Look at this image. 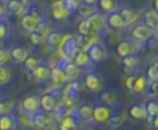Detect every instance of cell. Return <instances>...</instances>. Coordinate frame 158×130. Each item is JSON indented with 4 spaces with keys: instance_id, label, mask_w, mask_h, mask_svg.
<instances>
[{
    "instance_id": "7bdbcfd3",
    "label": "cell",
    "mask_w": 158,
    "mask_h": 130,
    "mask_svg": "<svg viewBox=\"0 0 158 130\" xmlns=\"http://www.w3.org/2000/svg\"><path fill=\"white\" fill-rule=\"evenodd\" d=\"M7 34V28L3 23H0V38H3Z\"/></svg>"
},
{
    "instance_id": "7dc6e473",
    "label": "cell",
    "mask_w": 158,
    "mask_h": 130,
    "mask_svg": "<svg viewBox=\"0 0 158 130\" xmlns=\"http://www.w3.org/2000/svg\"><path fill=\"white\" fill-rule=\"evenodd\" d=\"M153 125H154V127H155L156 129H158V115L155 117V119H154V121H153Z\"/></svg>"
},
{
    "instance_id": "ba28073f",
    "label": "cell",
    "mask_w": 158,
    "mask_h": 130,
    "mask_svg": "<svg viewBox=\"0 0 158 130\" xmlns=\"http://www.w3.org/2000/svg\"><path fill=\"white\" fill-rule=\"evenodd\" d=\"M10 56H11V58L13 59L14 61L16 63H24L26 58H27V50H26L24 47L21 46H16L13 47V48L10 50Z\"/></svg>"
},
{
    "instance_id": "1f68e13d",
    "label": "cell",
    "mask_w": 158,
    "mask_h": 130,
    "mask_svg": "<svg viewBox=\"0 0 158 130\" xmlns=\"http://www.w3.org/2000/svg\"><path fill=\"white\" fill-rule=\"evenodd\" d=\"M147 77H148L152 81L158 80V61L148 68V70H147Z\"/></svg>"
},
{
    "instance_id": "83f0119b",
    "label": "cell",
    "mask_w": 158,
    "mask_h": 130,
    "mask_svg": "<svg viewBox=\"0 0 158 130\" xmlns=\"http://www.w3.org/2000/svg\"><path fill=\"white\" fill-rule=\"evenodd\" d=\"M102 101L107 105H112L114 104V102L117 101V95L116 93L111 92V91H107V92H104L100 96Z\"/></svg>"
},
{
    "instance_id": "ab89813d",
    "label": "cell",
    "mask_w": 158,
    "mask_h": 130,
    "mask_svg": "<svg viewBox=\"0 0 158 130\" xmlns=\"http://www.w3.org/2000/svg\"><path fill=\"white\" fill-rule=\"evenodd\" d=\"M109 124L112 127H119V126L122 124V117L121 116H114L109 118Z\"/></svg>"
},
{
    "instance_id": "4fadbf2b",
    "label": "cell",
    "mask_w": 158,
    "mask_h": 130,
    "mask_svg": "<svg viewBox=\"0 0 158 130\" xmlns=\"http://www.w3.org/2000/svg\"><path fill=\"white\" fill-rule=\"evenodd\" d=\"M107 22L111 28H120L124 25V22L121 18L120 13H111L109 14V16L107 18Z\"/></svg>"
},
{
    "instance_id": "f35d334b",
    "label": "cell",
    "mask_w": 158,
    "mask_h": 130,
    "mask_svg": "<svg viewBox=\"0 0 158 130\" xmlns=\"http://www.w3.org/2000/svg\"><path fill=\"white\" fill-rule=\"evenodd\" d=\"M63 1H64V6L70 11H74V10L79 9V2H77V0H63Z\"/></svg>"
},
{
    "instance_id": "2e32d148",
    "label": "cell",
    "mask_w": 158,
    "mask_h": 130,
    "mask_svg": "<svg viewBox=\"0 0 158 130\" xmlns=\"http://www.w3.org/2000/svg\"><path fill=\"white\" fill-rule=\"evenodd\" d=\"M74 63L77 65V67H85L89 63V56L83 50L77 51L74 55Z\"/></svg>"
},
{
    "instance_id": "d4e9b609",
    "label": "cell",
    "mask_w": 158,
    "mask_h": 130,
    "mask_svg": "<svg viewBox=\"0 0 158 130\" xmlns=\"http://www.w3.org/2000/svg\"><path fill=\"white\" fill-rule=\"evenodd\" d=\"M59 127L62 130H68V129H74V128L77 127V125H75V121L72 117L65 116L61 119L60 126H59Z\"/></svg>"
},
{
    "instance_id": "8992f818",
    "label": "cell",
    "mask_w": 158,
    "mask_h": 130,
    "mask_svg": "<svg viewBox=\"0 0 158 130\" xmlns=\"http://www.w3.org/2000/svg\"><path fill=\"white\" fill-rule=\"evenodd\" d=\"M85 86L92 92H98L102 89V82L95 73H89L85 77Z\"/></svg>"
},
{
    "instance_id": "603a6c76",
    "label": "cell",
    "mask_w": 158,
    "mask_h": 130,
    "mask_svg": "<svg viewBox=\"0 0 158 130\" xmlns=\"http://www.w3.org/2000/svg\"><path fill=\"white\" fill-rule=\"evenodd\" d=\"M12 72L8 67L0 66V84H6L11 80Z\"/></svg>"
},
{
    "instance_id": "ffe728a7",
    "label": "cell",
    "mask_w": 158,
    "mask_h": 130,
    "mask_svg": "<svg viewBox=\"0 0 158 130\" xmlns=\"http://www.w3.org/2000/svg\"><path fill=\"white\" fill-rule=\"evenodd\" d=\"M64 46H63V49H64V53L67 54L68 56H74L75 54L77 53V44L75 41L73 40H69V41H64Z\"/></svg>"
},
{
    "instance_id": "60d3db41",
    "label": "cell",
    "mask_w": 158,
    "mask_h": 130,
    "mask_svg": "<svg viewBox=\"0 0 158 130\" xmlns=\"http://www.w3.org/2000/svg\"><path fill=\"white\" fill-rule=\"evenodd\" d=\"M10 113H11V106L7 102L0 103V114L5 115V114H10Z\"/></svg>"
},
{
    "instance_id": "681fc988",
    "label": "cell",
    "mask_w": 158,
    "mask_h": 130,
    "mask_svg": "<svg viewBox=\"0 0 158 130\" xmlns=\"http://www.w3.org/2000/svg\"><path fill=\"white\" fill-rule=\"evenodd\" d=\"M155 8H156V10L158 11V0H155Z\"/></svg>"
},
{
    "instance_id": "30bf717a",
    "label": "cell",
    "mask_w": 158,
    "mask_h": 130,
    "mask_svg": "<svg viewBox=\"0 0 158 130\" xmlns=\"http://www.w3.org/2000/svg\"><path fill=\"white\" fill-rule=\"evenodd\" d=\"M50 71L51 70L49 69L47 66L37 65L34 69L32 70V74H33V77H34L36 80L42 81V80H46L50 77Z\"/></svg>"
},
{
    "instance_id": "d6986e66",
    "label": "cell",
    "mask_w": 158,
    "mask_h": 130,
    "mask_svg": "<svg viewBox=\"0 0 158 130\" xmlns=\"http://www.w3.org/2000/svg\"><path fill=\"white\" fill-rule=\"evenodd\" d=\"M63 71L68 78H75L79 74V68L75 63H67L63 67Z\"/></svg>"
},
{
    "instance_id": "f1b7e54d",
    "label": "cell",
    "mask_w": 158,
    "mask_h": 130,
    "mask_svg": "<svg viewBox=\"0 0 158 130\" xmlns=\"http://www.w3.org/2000/svg\"><path fill=\"white\" fill-rule=\"evenodd\" d=\"M43 36H44V35H42L40 32H37V31H33V32H30L28 41H30L31 44L34 45V46H38V45L42 44Z\"/></svg>"
},
{
    "instance_id": "f907efd6",
    "label": "cell",
    "mask_w": 158,
    "mask_h": 130,
    "mask_svg": "<svg viewBox=\"0 0 158 130\" xmlns=\"http://www.w3.org/2000/svg\"><path fill=\"white\" fill-rule=\"evenodd\" d=\"M20 1H21L22 3H25V2H27L28 0H20Z\"/></svg>"
},
{
    "instance_id": "277c9868",
    "label": "cell",
    "mask_w": 158,
    "mask_h": 130,
    "mask_svg": "<svg viewBox=\"0 0 158 130\" xmlns=\"http://www.w3.org/2000/svg\"><path fill=\"white\" fill-rule=\"evenodd\" d=\"M22 107L27 113H36L40 107V98L36 95H28L22 101Z\"/></svg>"
},
{
    "instance_id": "4316f807",
    "label": "cell",
    "mask_w": 158,
    "mask_h": 130,
    "mask_svg": "<svg viewBox=\"0 0 158 130\" xmlns=\"http://www.w3.org/2000/svg\"><path fill=\"white\" fill-rule=\"evenodd\" d=\"M89 24H91L92 28V32L93 31H97L98 28L102 26V16L99 14H92L87 18Z\"/></svg>"
},
{
    "instance_id": "bcb514c9",
    "label": "cell",
    "mask_w": 158,
    "mask_h": 130,
    "mask_svg": "<svg viewBox=\"0 0 158 130\" xmlns=\"http://www.w3.org/2000/svg\"><path fill=\"white\" fill-rule=\"evenodd\" d=\"M83 1L86 3V5H91L92 6V5H95L98 0H83Z\"/></svg>"
},
{
    "instance_id": "4dcf8cb0",
    "label": "cell",
    "mask_w": 158,
    "mask_h": 130,
    "mask_svg": "<svg viewBox=\"0 0 158 130\" xmlns=\"http://www.w3.org/2000/svg\"><path fill=\"white\" fill-rule=\"evenodd\" d=\"M8 9L14 13H20V11L23 9V3L20 0H11L8 3Z\"/></svg>"
},
{
    "instance_id": "6da1fadb",
    "label": "cell",
    "mask_w": 158,
    "mask_h": 130,
    "mask_svg": "<svg viewBox=\"0 0 158 130\" xmlns=\"http://www.w3.org/2000/svg\"><path fill=\"white\" fill-rule=\"evenodd\" d=\"M131 35L134 40L145 42L153 35V28L147 24H139L133 28V30L131 31Z\"/></svg>"
},
{
    "instance_id": "5b68a950",
    "label": "cell",
    "mask_w": 158,
    "mask_h": 130,
    "mask_svg": "<svg viewBox=\"0 0 158 130\" xmlns=\"http://www.w3.org/2000/svg\"><path fill=\"white\" fill-rule=\"evenodd\" d=\"M40 106L47 113L54 111L58 106V101L52 94H45L40 98Z\"/></svg>"
},
{
    "instance_id": "f6af8a7d",
    "label": "cell",
    "mask_w": 158,
    "mask_h": 130,
    "mask_svg": "<svg viewBox=\"0 0 158 130\" xmlns=\"http://www.w3.org/2000/svg\"><path fill=\"white\" fill-rule=\"evenodd\" d=\"M63 103H64L65 106H73V105H74V103H73V101L71 100V98H70L69 96H67V98H64V100H63Z\"/></svg>"
},
{
    "instance_id": "8fae6325",
    "label": "cell",
    "mask_w": 158,
    "mask_h": 130,
    "mask_svg": "<svg viewBox=\"0 0 158 130\" xmlns=\"http://www.w3.org/2000/svg\"><path fill=\"white\" fill-rule=\"evenodd\" d=\"M129 114L134 119H144L147 117L146 108L142 105H133L129 108Z\"/></svg>"
},
{
    "instance_id": "ee69618b",
    "label": "cell",
    "mask_w": 158,
    "mask_h": 130,
    "mask_svg": "<svg viewBox=\"0 0 158 130\" xmlns=\"http://www.w3.org/2000/svg\"><path fill=\"white\" fill-rule=\"evenodd\" d=\"M151 90H152V92H154L155 94H158V80L153 81V83H152V85H151Z\"/></svg>"
},
{
    "instance_id": "7402d4cb",
    "label": "cell",
    "mask_w": 158,
    "mask_h": 130,
    "mask_svg": "<svg viewBox=\"0 0 158 130\" xmlns=\"http://www.w3.org/2000/svg\"><path fill=\"white\" fill-rule=\"evenodd\" d=\"M77 31H79L80 34L83 35V36H87V35L91 34L92 28L87 19H84V20H82V21L80 22V24L77 25Z\"/></svg>"
},
{
    "instance_id": "74e56055",
    "label": "cell",
    "mask_w": 158,
    "mask_h": 130,
    "mask_svg": "<svg viewBox=\"0 0 158 130\" xmlns=\"http://www.w3.org/2000/svg\"><path fill=\"white\" fill-rule=\"evenodd\" d=\"M79 11L83 16H87V15H92L94 10H93V8L91 7V5H86V6H81V7L79 8Z\"/></svg>"
},
{
    "instance_id": "cb8c5ba5",
    "label": "cell",
    "mask_w": 158,
    "mask_h": 130,
    "mask_svg": "<svg viewBox=\"0 0 158 130\" xmlns=\"http://www.w3.org/2000/svg\"><path fill=\"white\" fill-rule=\"evenodd\" d=\"M147 88V80L145 77H139L135 78L134 86H133V91L136 93H141Z\"/></svg>"
},
{
    "instance_id": "f546056e",
    "label": "cell",
    "mask_w": 158,
    "mask_h": 130,
    "mask_svg": "<svg viewBox=\"0 0 158 130\" xmlns=\"http://www.w3.org/2000/svg\"><path fill=\"white\" fill-rule=\"evenodd\" d=\"M146 22L147 25H149L152 28H156L158 25V14L155 11H151L146 14Z\"/></svg>"
},
{
    "instance_id": "44dd1931",
    "label": "cell",
    "mask_w": 158,
    "mask_h": 130,
    "mask_svg": "<svg viewBox=\"0 0 158 130\" xmlns=\"http://www.w3.org/2000/svg\"><path fill=\"white\" fill-rule=\"evenodd\" d=\"M79 115L84 120H89L93 118V107L89 105H82L79 109Z\"/></svg>"
},
{
    "instance_id": "8d00e7d4",
    "label": "cell",
    "mask_w": 158,
    "mask_h": 130,
    "mask_svg": "<svg viewBox=\"0 0 158 130\" xmlns=\"http://www.w3.org/2000/svg\"><path fill=\"white\" fill-rule=\"evenodd\" d=\"M137 59L135 58V57H133V56H127V57H124V59H123V63H124V66L126 67H128V68H133V67H135V66L137 65Z\"/></svg>"
},
{
    "instance_id": "e0dca14e",
    "label": "cell",
    "mask_w": 158,
    "mask_h": 130,
    "mask_svg": "<svg viewBox=\"0 0 158 130\" xmlns=\"http://www.w3.org/2000/svg\"><path fill=\"white\" fill-rule=\"evenodd\" d=\"M117 54H118L120 57H122V58L131 55V54H132V46H131V44L128 42L119 43L118 46H117Z\"/></svg>"
},
{
    "instance_id": "7c38bea8",
    "label": "cell",
    "mask_w": 158,
    "mask_h": 130,
    "mask_svg": "<svg viewBox=\"0 0 158 130\" xmlns=\"http://www.w3.org/2000/svg\"><path fill=\"white\" fill-rule=\"evenodd\" d=\"M50 78L52 79L55 84H62L68 79L67 74L64 73L63 69H60V68H54V69L51 70Z\"/></svg>"
},
{
    "instance_id": "b9f144b4",
    "label": "cell",
    "mask_w": 158,
    "mask_h": 130,
    "mask_svg": "<svg viewBox=\"0 0 158 130\" xmlns=\"http://www.w3.org/2000/svg\"><path fill=\"white\" fill-rule=\"evenodd\" d=\"M135 78L134 77H129L126 80V86L128 90H133V86H134Z\"/></svg>"
},
{
    "instance_id": "d590c367",
    "label": "cell",
    "mask_w": 158,
    "mask_h": 130,
    "mask_svg": "<svg viewBox=\"0 0 158 130\" xmlns=\"http://www.w3.org/2000/svg\"><path fill=\"white\" fill-rule=\"evenodd\" d=\"M10 58H11L10 51L5 48H0V66L7 63Z\"/></svg>"
},
{
    "instance_id": "ac0fdd59",
    "label": "cell",
    "mask_w": 158,
    "mask_h": 130,
    "mask_svg": "<svg viewBox=\"0 0 158 130\" xmlns=\"http://www.w3.org/2000/svg\"><path fill=\"white\" fill-rule=\"evenodd\" d=\"M14 126L13 118L9 114H5L0 116V130L12 129Z\"/></svg>"
},
{
    "instance_id": "d6a6232c",
    "label": "cell",
    "mask_w": 158,
    "mask_h": 130,
    "mask_svg": "<svg viewBox=\"0 0 158 130\" xmlns=\"http://www.w3.org/2000/svg\"><path fill=\"white\" fill-rule=\"evenodd\" d=\"M37 65H38V60H37V58H35L34 56H27V58L24 60V66H25V68L31 70V71H32Z\"/></svg>"
},
{
    "instance_id": "c3c4849f",
    "label": "cell",
    "mask_w": 158,
    "mask_h": 130,
    "mask_svg": "<svg viewBox=\"0 0 158 130\" xmlns=\"http://www.w3.org/2000/svg\"><path fill=\"white\" fill-rule=\"evenodd\" d=\"M2 10H3V7H2V3L0 2V15H1V13H2Z\"/></svg>"
},
{
    "instance_id": "816d5d0a",
    "label": "cell",
    "mask_w": 158,
    "mask_h": 130,
    "mask_svg": "<svg viewBox=\"0 0 158 130\" xmlns=\"http://www.w3.org/2000/svg\"><path fill=\"white\" fill-rule=\"evenodd\" d=\"M157 34H158V31H157Z\"/></svg>"
},
{
    "instance_id": "9c48e42d",
    "label": "cell",
    "mask_w": 158,
    "mask_h": 130,
    "mask_svg": "<svg viewBox=\"0 0 158 130\" xmlns=\"http://www.w3.org/2000/svg\"><path fill=\"white\" fill-rule=\"evenodd\" d=\"M34 124L38 128H48V126L51 124V118L48 116L47 111H40L36 113L34 116Z\"/></svg>"
},
{
    "instance_id": "484cf974",
    "label": "cell",
    "mask_w": 158,
    "mask_h": 130,
    "mask_svg": "<svg viewBox=\"0 0 158 130\" xmlns=\"http://www.w3.org/2000/svg\"><path fill=\"white\" fill-rule=\"evenodd\" d=\"M120 15H121V18H122V20H123L124 24L132 23V22H134L135 18H136L135 13L130 9H123L120 12Z\"/></svg>"
},
{
    "instance_id": "3957f363",
    "label": "cell",
    "mask_w": 158,
    "mask_h": 130,
    "mask_svg": "<svg viewBox=\"0 0 158 130\" xmlns=\"http://www.w3.org/2000/svg\"><path fill=\"white\" fill-rule=\"evenodd\" d=\"M21 24L23 28L27 32L36 31L40 24V19L35 14H25L21 20Z\"/></svg>"
},
{
    "instance_id": "836d02e7",
    "label": "cell",
    "mask_w": 158,
    "mask_h": 130,
    "mask_svg": "<svg viewBox=\"0 0 158 130\" xmlns=\"http://www.w3.org/2000/svg\"><path fill=\"white\" fill-rule=\"evenodd\" d=\"M147 115L152 117H156L158 115V104L156 102H149L146 106Z\"/></svg>"
},
{
    "instance_id": "e575fe53",
    "label": "cell",
    "mask_w": 158,
    "mask_h": 130,
    "mask_svg": "<svg viewBox=\"0 0 158 130\" xmlns=\"http://www.w3.org/2000/svg\"><path fill=\"white\" fill-rule=\"evenodd\" d=\"M99 6L104 11L109 12L114 8V0H99Z\"/></svg>"
},
{
    "instance_id": "52a82bcc",
    "label": "cell",
    "mask_w": 158,
    "mask_h": 130,
    "mask_svg": "<svg viewBox=\"0 0 158 130\" xmlns=\"http://www.w3.org/2000/svg\"><path fill=\"white\" fill-rule=\"evenodd\" d=\"M89 59H92L95 63H100L105 58V49L100 45L95 44L89 49Z\"/></svg>"
},
{
    "instance_id": "7a4b0ae2",
    "label": "cell",
    "mask_w": 158,
    "mask_h": 130,
    "mask_svg": "<svg viewBox=\"0 0 158 130\" xmlns=\"http://www.w3.org/2000/svg\"><path fill=\"white\" fill-rule=\"evenodd\" d=\"M111 117V110L108 106L99 105L93 108V119L97 124H105Z\"/></svg>"
},
{
    "instance_id": "9a60e30c",
    "label": "cell",
    "mask_w": 158,
    "mask_h": 130,
    "mask_svg": "<svg viewBox=\"0 0 158 130\" xmlns=\"http://www.w3.org/2000/svg\"><path fill=\"white\" fill-rule=\"evenodd\" d=\"M70 13H71V11L65 6L59 8H52L51 9V15H52L54 19H56V20H62V19L69 16Z\"/></svg>"
},
{
    "instance_id": "5bb4252c",
    "label": "cell",
    "mask_w": 158,
    "mask_h": 130,
    "mask_svg": "<svg viewBox=\"0 0 158 130\" xmlns=\"http://www.w3.org/2000/svg\"><path fill=\"white\" fill-rule=\"evenodd\" d=\"M64 37H63L62 34L60 33H50L47 37V42L50 46L52 47H58L61 46L64 42Z\"/></svg>"
}]
</instances>
